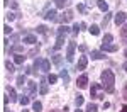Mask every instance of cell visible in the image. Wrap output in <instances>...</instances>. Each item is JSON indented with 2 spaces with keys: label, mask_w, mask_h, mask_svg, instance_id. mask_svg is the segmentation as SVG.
Returning a JSON list of instances; mask_svg holds the SVG:
<instances>
[{
  "label": "cell",
  "mask_w": 127,
  "mask_h": 112,
  "mask_svg": "<svg viewBox=\"0 0 127 112\" xmlns=\"http://www.w3.org/2000/svg\"><path fill=\"white\" fill-rule=\"evenodd\" d=\"M100 78H102V83H103V87H105V92H107V93H114V83H115L114 73L110 70H103L102 75H100Z\"/></svg>",
  "instance_id": "1"
},
{
  "label": "cell",
  "mask_w": 127,
  "mask_h": 112,
  "mask_svg": "<svg viewBox=\"0 0 127 112\" xmlns=\"http://www.w3.org/2000/svg\"><path fill=\"white\" fill-rule=\"evenodd\" d=\"M75 49H76V44L73 42V41H69L68 42V49H66V60L71 63L73 58H75Z\"/></svg>",
  "instance_id": "2"
},
{
  "label": "cell",
  "mask_w": 127,
  "mask_h": 112,
  "mask_svg": "<svg viewBox=\"0 0 127 112\" xmlns=\"http://www.w3.org/2000/svg\"><path fill=\"white\" fill-rule=\"evenodd\" d=\"M98 90H100V85H98V83H93V85H92V90H90L92 99H103V93L98 92Z\"/></svg>",
  "instance_id": "3"
},
{
  "label": "cell",
  "mask_w": 127,
  "mask_h": 112,
  "mask_svg": "<svg viewBox=\"0 0 127 112\" xmlns=\"http://www.w3.org/2000/svg\"><path fill=\"white\" fill-rule=\"evenodd\" d=\"M87 83H88V75H80L78 80H76V85H78L80 88H87Z\"/></svg>",
  "instance_id": "4"
},
{
  "label": "cell",
  "mask_w": 127,
  "mask_h": 112,
  "mask_svg": "<svg viewBox=\"0 0 127 112\" xmlns=\"http://www.w3.org/2000/svg\"><path fill=\"white\" fill-rule=\"evenodd\" d=\"M126 19H127L126 12H119V14H115V24H117V26H124Z\"/></svg>",
  "instance_id": "5"
},
{
  "label": "cell",
  "mask_w": 127,
  "mask_h": 112,
  "mask_svg": "<svg viewBox=\"0 0 127 112\" xmlns=\"http://www.w3.org/2000/svg\"><path fill=\"white\" fill-rule=\"evenodd\" d=\"M119 49L117 44H105V42H102V51H107V53H115Z\"/></svg>",
  "instance_id": "6"
},
{
  "label": "cell",
  "mask_w": 127,
  "mask_h": 112,
  "mask_svg": "<svg viewBox=\"0 0 127 112\" xmlns=\"http://www.w3.org/2000/svg\"><path fill=\"white\" fill-rule=\"evenodd\" d=\"M87 65H88V58H87V56H80L78 65H76V71H78V70H85Z\"/></svg>",
  "instance_id": "7"
},
{
  "label": "cell",
  "mask_w": 127,
  "mask_h": 112,
  "mask_svg": "<svg viewBox=\"0 0 127 112\" xmlns=\"http://www.w3.org/2000/svg\"><path fill=\"white\" fill-rule=\"evenodd\" d=\"M61 20H63L64 24H66V22H71V20H73V12H71V10H66V12L63 14Z\"/></svg>",
  "instance_id": "8"
},
{
  "label": "cell",
  "mask_w": 127,
  "mask_h": 112,
  "mask_svg": "<svg viewBox=\"0 0 127 112\" xmlns=\"http://www.w3.org/2000/svg\"><path fill=\"white\" fill-rule=\"evenodd\" d=\"M44 19L46 20H56L58 19V17H56V10H48V12H46V15H44Z\"/></svg>",
  "instance_id": "9"
},
{
  "label": "cell",
  "mask_w": 127,
  "mask_h": 112,
  "mask_svg": "<svg viewBox=\"0 0 127 112\" xmlns=\"http://www.w3.org/2000/svg\"><path fill=\"white\" fill-rule=\"evenodd\" d=\"M27 92H29L31 95H36L37 87H36V83H34V81H27Z\"/></svg>",
  "instance_id": "10"
},
{
  "label": "cell",
  "mask_w": 127,
  "mask_h": 112,
  "mask_svg": "<svg viewBox=\"0 0 127 112\" xmlns=\"http://www.w3.org/2000/svg\"><path fill=\"white\" fill-rule=\"evenodd\" d=\"M24 42H26V44H36V42H37V39H36V36L27 34V36H24Z\"/></svg>",
  "instance_id": "11"
},
{
  "label": "cell",
  "mask_w": 127,
  "mask_h": 112,
  "mask_svg": "<svg viewBox=\"0 0 127 112\" xmlns=\"http://www.w3.org/2000/svg\"><path fill=\"white\" fill-rule=\"evenodd\" d=\"M97 5H98V9H100V10L108 12V5H107V2H105V0H97Z\"/></svg>",
  "instance_id": "12"
},
{
  "label": "cell",
  "mask_w": 127,
  "mask_h": 112,
  "mask_svg": "<svg viewBox=\"0 0 127 112\" xmlns=\"http://www.w3.org/2000/svg\"><path fill=\"white\" fill-rule=\"evenodd\" d=\"M63 44H64V34L58 32V39H56V49H58V48H61Z\"/></svg>",
  "instance_id": "13"
},
{
  "label": "cell",
  "mask_w": 127,
  "mask_h": 112,
  "mask_svg": "<svg viewBox=\"0 0 127 112\" xmlns=\"http://www.w3.org/2000/svg\"><path fill=\"white\" fill-rule=\"evenodd\" d=\"M41 95H46L48 93V83H46V80L44 78H41Z\"/></svg>",
  "instance_id": "14"
},
{
  "label": "cell",
  "mask_w": 127,
  "mask_h": 112,
  "mask_svg": "<svg viewBox=\"0 0 127 112\" xmlns=\"http://www.w3.org/2000/svg\"><path fill=\"white\" fill-rule=\"evenodd\" d=\"M26 58H27V56H24V54H15V56H14V63H15V65H22Z\"/></svg>",
  "instance_id": "15"
},
{
  "label": "cell",
  "mask_w": 127,
  "mask_h": 112,
  "mask_svg": "<svg viewBox=\"0 0 127 112\" xmlns=\"http://www.w3.org/2000/svg\"><path fill=\"white\" fill-rule=\"evenodd\" d=\"M102 58H105L102 51H92V60H102Z\"/></svg>",
  "instance_id": "16"
},
{
  "label": "cell",
  "mask_w": 127,
  "mask_h": 112,
  "mask_svg": "<svg viewBox=\"0 0 127 112\" xmlns=\"http://www.w3.org/2000/svg\"><path fill=\"white\" fill-rule=\"evenodd\" d=\"M51 70V63H49L48 60H42V65H41V71H44V73H46V71H49Z\"/></svg>",
  "instance_id": "17"
},
{
  "label": "cell",
  "mask_w": 127,
  "mask_h": 112,
  "mask_svg": "<svg viewBox=\"0 0 127 112\" xmlns=\"http://www.w3.org/2000/svg\"><path fill=\"white\" fill-rule=\"evenodd\" d=\"M88 31H90V34H93V36H98V34H100V27H98V26H95V24H92Z\"/></svg>",
  "instance_id": "18"
},
{
  "label": "cell",
  "mask_w": 127,
  "mask_h": 112,
  "mask_svg": "<svg viewBox=\"0 0 127 112\" xmlns=\"http://www.w3.org/2000/svg\"><path fill=\"white\" fill-rule=\"evenodd\" d=\"M41 65H42V60L37 58V60L34 61V65H32V68H34V73H37V70H41Z\"/></svg>",
  "instance_id": "19"
},
{
  "label": "cell",
  "mask_w": 127,
  "mask_h": 112,
  "mask_svg": "<svg viewBox=\"0 0 127 112\" xmlns=\"http://www.w3.org/2000/svg\"><path fill=\"white\" fill-rule=\"evenodd\" d=\"M9 97H10V102H17L19 100V99H17V93H15L14 88H9Z\"/></svg>",
  "instance_id": "20"
},
{
  "label": "cell",
  "mask_w": 127,
  "mask_h": 112,
  "mask_svg": "<svg viewBox=\"0 0 127 112\" xmlns=\"http://www.w3.org/2000/svg\"><path fill=\"white\" fill-rule=\"evenodd\" d=\"M59 76L63 78V81H64V83H68V81H69V75H68V71H66V70H61Z\"/></svg>",
  "instance_id": "21"
},
{
  "label": "cell",
  "mask_w": 127,
  "mask_h": 112,
  "mask_svg": "<svg viewBox=\"0 0 127 112\" xmlns=\"http://www.w3.org/2000/svg\"><path fill=\"white\" fill-rule=\"evenodd\" d=\"M29 102H31V99L27 97V95H20V99H19V104H20V105H27Z\"/></svg>",
  "instance_id": "22"
},
{
  "label": "cell",
  "mask_w": 127,
  "mask_h": 112,
  "mask_svg": "<svg viewBox=\"0 0 127 112\" xmlns=\"http://www.w3.org/2000/svg\"><path fill=\"white\" fill-rule=\"evenodd\" d=\"M32 111L34 112H41L42 111V104H41V102H34V104H32Z\"/></svg>",
  "instance_id": "23"
},
{
  "label": "cell",
  "mask_w": 127,
  "mask_h": 112,
  "mask_svg": "<svg viewBox=\"0 0 127 112\" xmlns=\"http://www.w3.org/2000/svg\"><path fill=\"white\" fill-rule=\"evenodd\" d=\"M110 15H112V14H110V12H107V14H105V17L102 19V26H103V27H107V24L110 22Z\"/></svg>",
  "instance_id": "24"
},
{
  "label": "cell",
  "mask_w": 127,
  "mask_h": 112,
  "mask_svg": "<svg viewBox=\"0 0 127 112\" xmlns=\"http://www.w3.org/2000/svg\"><path fill=\"white\" fill-rule=\"evenodd\" d=\"M97 111H98L97 104H92V102H90V104L87 105V112H97Z\"/></svg>",
  "instance_id": "25"
},
{
  "label": "cell",
  "mask_w": 127,
  "mask_h": 112,
  "mask_svg": "<svg viewBox=\"0 0 127 112\" xmlns=\"http://www.w3.org/2000/svg\"><path fill=\"white\" fill-rule=\"evenodd\" d=\"M61 61H63V56H61V54H54V56H53V63H54V65H61Z\"/></svg>",
  "instance_id": "26"
},
{
  "label": "cell",
  "mask_w": 127,
  "mask_h": 112,
  "mask_svg": "<svg viewBox=\"0 0 127 112\" xmlns=\"http://www.w3.org/2000/svg\"><path fill=\"white\" fill-rule=\"evenodd\" d=\"M24 83H26V75H19L17 76V85L19 87H24Z\"/></svg>",
  "instance_id": "27"
},
{
  "label": "cell",
  "mask_w": 127,
  "mask_h": 112,
  "mask_svg": "<svg viewBox=\"0 0 127 112\" xmlns=\"http://www.w3.org/2000/svg\"><path fill=\"white\" fill-rule=\"evenodd\" d=\"M5 68H7L10 73H14V71H15V66H14V63H10V61H5Z\"/></svg>",
  "instance_id": "28"
},
{
  "label": "cell",
  "mask_w": 127,
  "mask_h": 112,
  "mask_svg": "<svg viewBox=\"0 0 127 112\" xmlns=\"http://www.w3.org/2000/svg\"><path fill=\"white\" fill-rule=\"evenodd\" d=\"M66 5H68L66 0H56V7H59V9H64Z\"/></svg>",
  "instance_id": "29"
},
{
  "label": "cell",
  "mask_w": 127,
  "mask_h": 112,
  "mask_svg": "<svg viewBox=\"0 0 127 112\" xmlns=\"http://www.w3.org/2000/svg\"><path fill=\"white\" fill-rule=\"evenodd\" d=\"M112 39H114V36H112V34H105V36H103V42H105V44H110Z\"/></svg>",
  "instance_id": "30"
},
{
  "label": "cell",
  "mask_w": 127,
  "mask_h": 112,
  "mask_svg": "<svg viewBox=\"0 0 127 112\" xmlns=\"http://www.w3.org/2000/svg\"><path fill=\"white\" fill-rule=\"evenodd\" d=\"M120 36H122V39H127V26L120 27Z\"/></svg>",
  "instance_id": "31"
},
{
  "label": "cell",
  "mask_w": 127,
  "mask_h": 112,
  "mask_svg": "<svg viewBox=\"0 0 127 112\" xmlns=\"http://www.w3.org/2000/svg\"><path fill=\"white\" fill-rule=\"evenodd\" d=\"M83 97L81 95H76V99H75V104H76V107H80V105H83Z\"/></svg>",
  "instance_id": "32"
},
{
  "label": "cell",
  "mask_w": 127,
  "mask_h": 112,
  "mask_svg": "<svg viewBox=\"0 0 127 112\" xmlns=\"http://www.w3.org/2000/svg\"><path fill=\"white\" fill-rule=\"evenodd\" d=\"M56 81H58V76H56V75H49L48 76V83L53 85V83H56Z\"/></svg>",
  "instance_id": "33"
},
{
  "label": "cell",
  "mask_w": 127,
  "mask_h": 112,
  "mask_svg": "<svg viewBox=\"0 0 127 112\" xmlns=\"http://www.w3.org/2000/svg\"><path fill=\"white\" fill-rule=\"evenodd\" d=\"M58 32H61V34H68L69 32V27H66V26H61L58 29Z\"/></svg>",
  "instance_id": "34"
},
{
  "label": "cell",
  "mask_w": 127,
  "mask_h": 112,
  "mask_svg": "<svg viewBox=\"0 0 127 112\" xmlns=\"http://www.w3.org/2000/svg\"><path fill=\"white\" fill-rule=\"evenodd\" d=\"M37 32H41V34H46V32H48V27H46V26H37Z\"/></svg>",
  "instance_id": "35"
},
{
  "label": "cell",
  "mask_w": 127,
  "mask_h": 112,
  "mask_svg": "<svg viewBox=\"0 0 127 112\" xmlns=\"http://www.w3.org/2000/svg\"><path fill=\"white\" fill-rule=\"evenodd\" d=\"M37 51H39V46H37V48H34L32 51H29V53H27V56H34V54H36Z\"/></svg>",
  "instance_id": "36"
},
{
  "label": "cell",
  "mask_w": 127,
  "mask_h": 112,
  "mask_svg": "<svg viewBox=\"0 0 127 112\" xmlns=\"http://www.w3.org/2000/svg\"><path fill=\"white\" fill-rule=\"evenodd\" d=\"M3 32H5V34H10V32H12L10 26H7V24H5V26H3Z\"/></svg>",
  "instance_id": "37"
},
{
  "label": "cell",
  "mask_w": 127,
  "mask_h": 112,
  "mask_svg": "<svg viewBox=\"0 0 127 112\" xmlns=\"http://www.w3.org/2000/svg\"><path fill=\"white\" fill-rule=\"evenodd\" d=\"M78 10H80V12H81V14H85V12H87V7L80 3V5H78Z\"/></svg>",
  "instance_id": "38"
},
{
  "label": "cell",
  "mask_w": 127,
  "mask_h": 112,
  "mask_svg": "<svg viewBox=\"0 0 127 112\" xmlns=\"http://www.w3.org/2000/svg\"><path fill=\"white\" fill-rule=\"evenodd\" d=\"M80 27H81L80 24H75V26H73V31H75V34H76V32H80Z\"/></svg>",
  "instance_id": "39"
},
{
  "label": "cell",
  "mask_w": 127,
  "mask_h": 112,
  "mask_svg": "<svg viewBox=\"0 0 127 112\" xmlns=\"http://www.w3.org/2000/svg\"><path fill=\"white\" fill-rule=\"evenodd\" d=\"M12 51H15V53H20V51H22V46H14V48H12Z\"/></svg>",
  "instance_id": "40"
},
{
  "label": "cell",
  "mask_w": 127,
  "mask_h": 112,
  "mask_svg": "<svg viewBox=\"0 0 127 112\" xmlns=\"http://www.w3.org/2000/svg\"><path fill=\"white\" fill-rule=\"evenodd\" d=\"M7 19H9V20H14V19H15V14H12V12H10V14H7Z\"/></svg>",
  "instance_id": "41"
},
{
  "label": "cell",
  "mask_w": 127,
  "mask_h": 112,
  "mask_svg": "<svg viewBox=\"0 0 127 112\" xmlns=\"http://www.w3.org/2000/svg\"><path fill=\"white\" fill-rule=\"evenodd\" d=\"M17 39H19V36H17V34H14V36L10 37V41H12V42H17Z\"/></svg>",
  "instance_id": "42"
},
{
  "label": "cell",
  "mask_w": 127,
  "mask_h": 112,
  "mask_svg": "<svg viewBox=\"0 0 127 112\" xmlns=\"http://www.w3.org/2000/svg\"><path fill=\"white\" fill-rule=\"evenodd\" d=\"M122 95H124V99L127 100V83H126V87H124V93H122Z\"/></svg>",
  "instance_id": "43"
},
{
  "label": "cell",
  "mask_w": 127,
  "mask_h": 112,
  "mask_svg": "<svg viewBox=\"0 0 127 112\" xmlns=\"http://www.w3.org/2000/svg\"><path fill=\"white\" fill-rule=\"evenodd\" d=\"M80 51H81V53H85V51H87V46H85V44H81V46H80Z\"/></svg>",
  "instance_id": "44"
},
{
  "label": "cell",
  "mask_w": 127,
  "mask_h": 112,
  "mask_svg": "<svg viewBox=\"0 0 127 112\" xmlns=\"http://www.w3.org/2000/svg\"><path fill=\"white\" fill-rule=\"evenodd\" d=\"M122 68H124V71H126V73H127V61H126V63H124V65H122Z\"/></svg>",
  "instance_id": "45"
},
{
  "label": "cell",
  "mask_w": 127,
  "mask_h": 112,
  "mask_svg": "<svg viewBox=\"0 0 127 112\" xmlns=\"http://www.w3.org/2000/svg\"><path fill=\"white\" fill-rule=\"evenodd\" d=\"M120 112H127V105H122V111Z\"/></svg>",
  "instance_id": "46"
},
{
  "label": "cell",
  "mask_w": 127,
  "mask_h": 112,
  "mask_svg": "<svg viewBox=\"0 0 127 112\" xmlns=\"http://www.w3.org/2000/svg\"><path fill=\"white\" fill-rule=\"evenodd\" d=\"M68 111H69L68 107H64V109H63V112H68Z\"/></svg>",
  "instance_id": "47"
},
{
  "label": "cell",
  "mask_w": 127,
  "mask_h": 112,
  "mask_svg": "<svg viewBox=\"0 0 127 112\" xmlns=\"http://www.w3.org/2000/svg\"><path fill=\"white\" fill-rule=\"evenodd\" d=\"M124 56H126V58H127V49H126V51H124Z\"/></svg>",
  "instance_id": "48"
},
{
  "label": "cell",
  "mask_w": 127,
  "mask_h": 112,
  "mask_svg": "<svg viewBox=\"0 0 127 112\" xmlns=\"http://www.w3.org/2000/svg\"><path fill=\"white\" fill-rule=\"evenodd\" d=\"M75 112H81V111H80V109H76V111H75Z\"/></svg>",
  "instance_id": "49"
},
{
  "label": "cell",
  "mask_w": 127,
  "mask_h": 112,
  "mask_svg": "<svg viewBox=\"0 0 127 112\" xmlns=\"http://www.w3.org/2000/svg\"><path fill=\"white\" fill-rule=\"evenodd\" d=\"M49 112H59V111H49Z\"/></svg>",
  "instance_id": "50"
},
{
  "label": "cell",
  "mask_w": 127,
  "mask_h": 112,
  "mask_svg": "<svg viewBox=\"0 0 127 112\" xmlns=\"http://www.w3.org/2000/svg\"><path fill=\"white\" fill-rule=\"evenodd\" d=\"M22 112H29V111H26V109H24V111H22Z\"/></svg>",
  "instance_id": "51"
},
{
  "label": "cell",
  "mask_w": 127,
  "mask_h": 112,
  "mask_svg": "<svg viewBox=\"0 0 127 112\" xmlns=\"http://www.w3.org/2000/svg\"><path fill=\"white\" fill-rule=\"evenodd\" d=\"M5 112H10V111H5Z\"/></svg>",
  "instance_id": "52"
}]
</instances>
